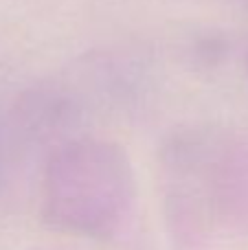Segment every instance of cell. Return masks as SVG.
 I'll use <instances>...</instances> for the list:
<instances>
[]
</instances>
